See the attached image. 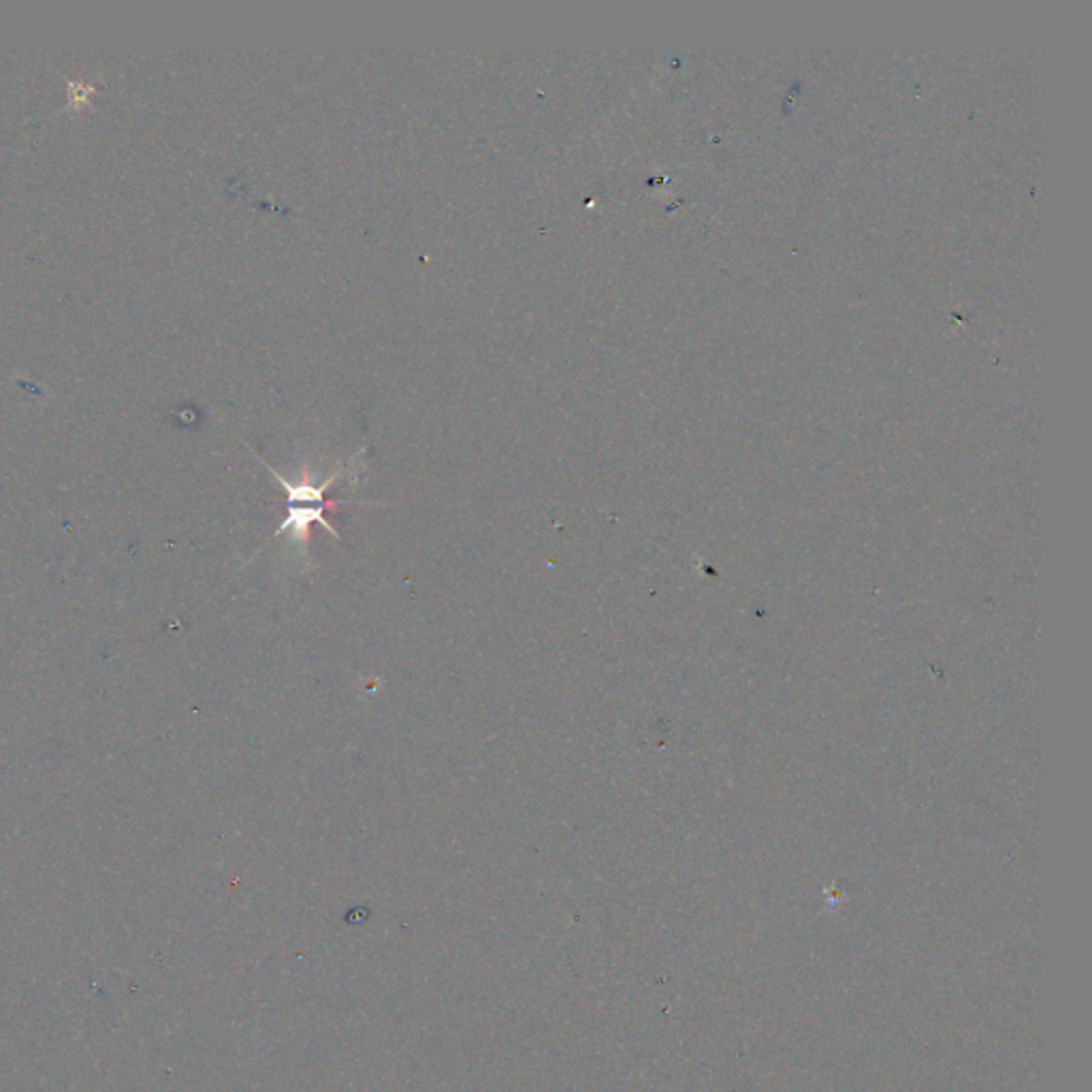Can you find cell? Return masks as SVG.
Masks as SVG:
<instances>
[{"label":"cell","mask_w":1092,"mask_h":1092,"mask_svg":"<svg viewBox=\"0 0 1092 1092\" xmlns=\"http://www.w3.org/2000/svg\"><path fill=\"white\" fill-rule=\"evenodd\" d=\"M269 472L274 474V478L278 481V485L284 489L286 493V506H289V513H286V519L280 523V528L276 530L274 538H278L282 532H291V541L297 546H308L310 543V528L314 523L323 526L336 541H340V532L325 519V508H327V500H325V493L331 489V485H336V481L342 476L344 472V466L338 468L325 483L316 485L312 483L308 476L301 478L299 483H291L286 481L278 470L269 468Z\"/></svg>","instance_id":"obj_1"}]
</instances>
